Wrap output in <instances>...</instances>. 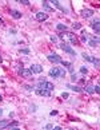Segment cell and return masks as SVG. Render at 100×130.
Segmentation results:
<instances>
[{
    "label": "cell",
    "instance_id": "obj_22",
    "mask_svg": "<svg viewBox=\"0 0 100 130\" xmlns=\"http://www.w3.org/2000/svg\"><path fill=\"white\" fill-rule=\"evenodd\" d=\"M17 126H19V122H17V121H13V122L8 123V126H7V127H8V129H11V127H17Z\"/></svg>",
    "mask_w": 100,
    "mask_h": 130
},
{
    "label": "cell",
    "instance_id": "obj_34",
    "mask_svg": "<svg viewBox=\"0 0 100 130\" xmlns=\"http://www.w3.org/2000/svg\"><path fill=\"white\" fill-rule=\"evenodd\" d=\"M50 114H51L52 117H53V115H57V111H56V110H52V111H51Z\"/></svg>",
    "mask_w": 100,
    "mask_h": 130
},
{
    "label": "cell",
    "instance_id": "obj_7",
    "mask_svg": "<svg viewBox=\"0 0 100 130\" xmlns=\"http://www.w3.org/2000/svg\"><path fill=\"white\" fill-rule=\"evenodd\" d=\"M51 3H52V5H55L56 8H59L60 11H63L64 14H68V8H65L64 5H61L57 0H51Z\"/></svg>",
    "mask_w": 100,
    "mask_h": 130
},
{
    "label": "cell",
    "instance_id": "obj_4",
    "mask_svg": "<svg viewBox=\"0 0 100 130\" xmlns=\"http://www.w3.org/2000/svg\"><path fill=\"white\" fill-rule=\"evenodd\" d=\"M17 74H19L20 76L25 78V79L32 78V72H31V70H27V69H24V67H20V69L17 70Z\"/></svg>",
    "mask_w": 100,
    "mask_h": 130
},
{
    "label": "cell",
    "instance_id": "obj_32",
    "mask_svg": "<svg viewBox=\"0 0 100 130\" xmlns=\"http://www.w3.org/2000/svg\"><path fill=\"white\" fill-rule=\"evenodd\" d=\"M44 129H53V125L48 123V125H45V126H44Z\"/></svg>",
    "mask_w": 100,
    "mask_h": 130
},
{
    "label": "cell",
    "instance_id": "obj_36",
    "mask_svg": "<svg viewBox=\"0 0 100 130\" xmlns=\"http://www.w3.org/2000/svg\"><path fill=\"white\" fill-rule=\"evenodd\" d=\"M81 42L85 43V42H87V36H84V35H83V36H81Z\"/></svg>",
    "mask_w": 100,
    "mask_h": 130
},
{
    "label": "cell",
    "instance_id": "obj_31",
    "mask_svg": "<svg viewBox=\"0 0 100 130\" xmlns=\"http://www.w3.org/2000/svg\"><path fill=\"white\" fill-rule=\"evenodd\" d=\"M93 90L96 91V94H99L100 92V89H99V85H96V86H93Z\"/></svg>",
    "mask_w": 100,
    "mask_h": 130
},
{
    "label": "cell",
    "instance_id": "obj_11",
    "mask_svg": "<svg viewBox=\"0 0 100 130\" xmlns=\"http://www.w3.org/2000/svg\"><path fill=\"white\" fill-rule=\"evenodd\" d=\"M91 27H92L93 30L96 31V34H99V32H100V30H99V27H100V22H99V19H97V17H96V19H95L93 22H91Z\"/></svg>",
    "mask_w": 100,
    "mask_h": 130
},
{
    "label": "cell",
    "instance_id": "obj_41",
    "mask_svg": "<svg viewBox=\"0 0 100 130\" xmlns=\"http://www.w3.org/2000/svg\"><path fill=\"white\" fill-rule=\"evenodd\" d=\"M0 101H3V97H1V95H0Z\"/></svg>",
    "mask_w": 100,
    "mask_h": 130
},
{
    "label": "cell",
    "instance_id": "obj_6",
    "mask_svg": "<svg viewBox=\"0 0 100 130\" xmlns=\"http://www.w3.org/2000/svg\"><path fill=\"white\" fill-rule=\"evenodd\" d=\"M35 92H36V95H39V97H47V98H51V91H48V90L36 89L35 90Z\"/></svg>",
    "mask_w": 100,
    "mask_h": 130
},
{
    "label": "cell",
    "instance_id": "obj_9",
    "mask_svg": "<svg viewBox=\"0 0 100 130\" xmlns=\"http://www.w3.org/2000/svg\"><path fill=\"white\" fill-rule=\"evenodd\" d=\"M65 34L68 35V38H70V40H71V43H72V44L76 46L77 43H79V39H77V36L73 34V32H65Z\"/></svg>",
    "mask_w": 100,
    "mask_h": 130
},
{
    "label": "cell",
    "instance_id": "obj_17",
    "mask_svg": "<svg viewBox=\"0 0 100 130\" xmlns=\"http://www.w3.org/2000/svg\"><path fill=\"white\" fill-rule=\"evenodd\" d=\"M67 87H70V89L73 90L75 92H81V91H83V89H80L79 86H72L71 83H67Z\"/></svg>",
    "mask_w": 100,
    "mask_h": 130
},
{
    "label": "cell",
    "instance_id": "obj_27",
    "mask_svg": "<svg viewBox=\"0 0 100 130\" xmlns=\"http://www.w3.org/2000/svg\"><path fill=\"white\" fill-rule=\"evenodd\" d=\"M93 65H95V67H96V69H99V65H100V60H99V58H96L95 60H93Z\"/></svg>",
    "mask_w": 100,
    "mask_h": 130
},
{
    "label": "cell",
    "instance_id": "obj_24",
    "mask_svg": "<svg viewBox=\"0 0 100 130\" xmlns=\"http://www.w3.org/2000/svg\"><path fill=\"white\" fill-rule=\"evenodd\" d=\"M16 1L20 4H24V5H28L30 4V0H16Z\"/></svg>",
    "mask_w": 100,
    "mask_h": 130
},
{
    "label": "cell",
    "instance_id": "obj_30",
    "mask_svg": "<svg viewBox=\"0 0 100 130\" xmlns=\"http://www.w3.org/2000/svg\"><path fill=\"white\" fill-rule=\"evenodd\" d=\"M61 98H63V99H68V98H70L68 92H63V94H61Z\"/></svg>",
    "mask_w": 100,
    "mask_h": 130
},
{
    "label": "cell",
    "instance_id": "obj_10",
    "mask_svg": "<svg viewBox=\"0 0 100 130\" xmlns=\"http://www.w3.org/2000/svg\"><path fill=\"white\" fill-rule=\"evenodd\" d=\"M60 63H61V65H63L65 69H68V71H70L71 74H72V72H75V71H73V65L71 63V62H68V60H61Z\"/></svg>",
    "mask_w": 100,
    "mask_h": 130
},
{
    "label": "cell",
    "instance_id": "obj_26",
    "mask_svg": "<svg viewBox=\"0 0 100 130\" xmlns=\"http://www.w3.org/2000/svg\"><path fill=\"white\" fill-rule=\"evenodd\" d=\"M80 72H81V74H87V72H88L85 66H81V67H80Z\"/></svg>",
    "mask_w": 100,
    "mask_h": 130
},
{
    "label": "cell",
    "instance_id": "obj_19",
    "mask_svg": "<svg viewBox=\"0 0 100 130\" xmlns=\"http://www.w3.org/2000/svg\"><path fill=\"white\" fill-rule=\"evenodd\" d=\"M41 4H43V8L47 11V12H52V11H53V8H51L50 5H48V1H43Z\"/></svg>",
    "mask_w": 100,
    "mask_h": 130
},
{
    "label": "cell",
    "instance_id": "obj_33",
    "mask_svg": "<svg viewBox=\"0 0 100 130\" xmlns=\"http://www.w3.org/2000/svg\"><path fill=\"white\" fill-rule=\"evenodd\" d=\"M51 42H53V43H56V40H57V38H56V36H51Z\"/></svg>",
    "mask_w": 100,
    "mask_h": 130
},
{
    "label": "cell",
    "instance_id": "obj_1",
    "mask_svg": "<svg viewBox=\"0 0 100 130\" xmlns=\"http://www.w3.org/2000/svg\"><path fill=\"white\" fill-rule=\"evenodd\" d=\"M50 76L52 78H61V76H65V70L60 69V67H53L50 70Z\"/></svg>",
    "mask_w": 100,
    "mask_h": 130
},
{
    "label": "cell",
    "instance_id": "obj_5",
    "mask_svg": "<svg viewBox=\"0 0 100 130\" xmlns=\"http://www.w3.org/2000/svg\"><path fill=\"white\" fill-rule=\"evenodd\" d=\"M47 59L50 62H52V63H60V62L63 60V59L60 58V55L57 54H50V55H47Z\"/></svg>",
    "mask_w": 100,
    "mask_h": 130
},
{
    "label": "cell",
    "instance_id": "obj_23",
    "mask_svg": "<svg viewBox=\"0 0 100 130\" xmlns=\"http://www.w3.org/2000/svg\"><path fill=\"white\" fill-rule=\"evenodd\" d=\"M72 28H73V30H80V28H81V24H80V23H73L72 24Z\"/></svg>",
    "mask_w": 100,
    "mask_h": 130
},
{
    "label": "cell",
    "instance_id": "obj_8",
    "mask_svg": "<svg viewBox=\"0 0 100 130\" xmlns=\"http://www.w3.org/2000/svg\"><path fill=\"white\" fill-rule=\"evenodd\" d=\"M30 70H31V72H33V74H40V72H43V66H40V65H32Z\"/></svg>",
    "mask_w": 100,
    "mask_h": 130
},
{
    "label": "cell",
    "instance_id": "obj_38",
    "mask_svg": "<svg viewBox=\"0 0 100 130\" xmlns=\"http://www.w3.org/2000/svg\"><path fill=\"white\" fill-rule=\"evenodd\" d=\"M3 24H4V22H3V19L0 17V26H3Z\"/></svg>",
    "mask_w": 100,
    "mask_h": 130
},
{
    "label": "cell",
    "instance_id": "obj_20",
    "mask_svg": "<svg viewBox=\"0 0 100 130\" xmlns=\"http://www.w3.org/2000/svg\"><path fill=\"white\" fill-rule=\"evenodd\" d=\"M10 122H11L10 119H3V121H0V129H4V127H7Z\"/></svg>",
    "mask_w": 100,
    "mask_h": 130
},
{
    "label": "cell",
    "instance_id": "obj_37",
    "mask_svg": "<svg viewBox=\"0 0 100 130\" xmlns=\"http://www.w3.org/2000/svg\"><path fill=\"white\" fill-rule=\"evenodd\" d=\"M10 34L11 35H16V31H15V30H10Z\"/></svg>",
    "mask_w": 100,
    "mask_h": 130
},
{
    "label": "cell",
    "instance_id": "obj_25",
    "mask_svg": "<svg viewBox=\"0 0 100 130\" xmlns=\"http://www.w3.org/2000/svg\"><path fill=\"white\" fill-rule=\"evenodd\" d=\"M20 52H21V54H24V55H28L30 54V48H23V50H20Z\"/></svg>",
    "mask_w": 100,
    "mask_h": 130
},
{
    "label": "cell",
    "instance_id": "obj_28",
    "mask_svg": "<svg viewBox=\"0 0 100 130\" xmlns=\"http://www.w3.org/2000/svg\"><path fill=\"white\" fill-rule=\"evenodd\" d=\"M76 79H77L76 74H75V72H72V75H71V81H72V82H76Z\"/></svg>",
    "mask_w": 100,
    "mask_h": 130
},
{
    "label": "cell",
    "instance_id": "obj_29",
    "mask_svg": "<svg viewBox=\"0 0 100 130\" xmlns=\"http://www.w3.org/2000/svg\"><path fill=\"white\" fill-rule=\"evenodd\" d=\"M30 111L35 113V111H36V105H31V106H30Z\"/></svg>",
    "mask_w": 100,
    "mask_h": 130
},
{
    "label": "cell",
    "instance_id": "obj_39",
    "mask_svg": "<svg viewBox=\"0 0 100 130\" xmlns=\"http://www.w3.org/2000/svg\"><path fill=\"white\" fill-rule=\"evenodd\" d=\"M3 115V109H0V117Z\"/></svg>",
    "mask_w": 100,
    "mask_h": 130
},
{
    "label": "cell",
    "instance_id": "obj_21",
    "mask_svg": "<svg viewBox=\"0 0 100 130\" xmlns=\"http://www.w3.org/2000/svg\"><path fill=\"white\" fill-rule=\"evenodd\" d=\"M85 91L88 92V94H93V92H95V90H93V85H87Z\"/></svg>",
    "mask_w": 100,
    "mask_h": 130
},
{
    "label": "cell",
    "instance_id": "obj_14",
    "mask_svg": "<svg viewBox=\"0 0 100 130\" xmlns=\"http://www.w3.org/2000/svg\"><path fill=\"white\" fill-rule=\"evenodd\" d=\"M10 14H11V16H12L13 19H20V17L23 16V14H21L20 11H17V10H11Z\"/></svg>",
    "mask_w": 100,
    "mask_h": 130
},
{
    "label": "cell",
    "instance_id": "obj_13",
    "mask_svg": "<svg viewBox=\"0 0 100 130\" xmlns=\"http://www.w3.org/2000/svg\"><path fill=\"white\" fill-rule=\"evenodd\" d=\"M81 16L83 17H91V16H93V11L92 10H90V8H85V10H83L81 11Z\"/></svg>",
    "mask_w": 100,
    "mask_h": 130
},
{
    "label": "cell",
    "instance_id": "obj_3",
    "mask_svg": "<svg viewBox=\"0 0 100 130\" xmlns=\"http://www.w3.org/2000/svg\"><path fill=\"white\" fill-rule=\"evenodd\" d=\"M60 48L63 50L64 52H67V54L72 55V56H76V52L73 51V48L71 47L70 44H65V42H63V43H60Z\"/></svg>",
    "mask_w": 100,
    "mask_h": 130
},
{
    "label": "cell",
    "instance_id": "obj_18",
    "mask_svg": "<svg viewBox=\"0 0 100 130\" xmlns=\"http://www.w3.org/2000/svg\"><path fill=\"white\" fill-rule=\"evenodd\" d=\"M81 55H83V59H84V60H87V62H92V63H93V60L96 59L95 56H91V55L85 54V52H84V54H81Z\"/></svg>",
    "mask_w": 100,
    "mask_h": 130
},
{
    "label": "cell",
    "instance_id": "obj_16",
    "mask_svg": "<svg viewBox=\"0 0 100 130\" xmlns=\"http://www.w3.org/2000/svg\"><path fill=\"white\" fill-rule=\"evenodd\" d=\"M88 44H90L91 47H97V46H99V38H97V36H93V38L88 42Z\"/></svg>",
    "mask_w": 100,
    "mask_h": 130
},
{
    "label": "cell",
    "instance_id": "obj_40",
    "mask_svg": "<svg viewBox=\"0 0 100 130\" xmlns=\"http://www.w3.org/2000/svg\"><path fill=\"white\" fill-rule=\"evenodd\" d=\"M0 62H3V56L1 55H0Z\"/></svg>",
    "mask_w": 100,
    "mask_h": 130
},
{
    "label": "cell",
    "instance_id": "obj_15",
    "mask_svg": "<svg viewBox=\"0 0 100 130\" xmlns=\"http://www.w3.org/2000/svg\"><path fill=\"white\" fill-rule=\"evenodd\" d=\"M56 30L59 31V32H68V27H67L65 24H61V23L56 24Z\"/></svg>",
    "mask_w": 100,
    "mask_h": 130
},
{
    "label": "cell",
    "instance_id": "obj_2",
    "mask_svg": "<svg viewBox=\"0 0 100 130\" xmlns=\"http://www.w3.org/2000/svg\"><path fill=\"white\" fill-rule=\"evenodd\" d=\"M35 87H36V89H44V90H48V91H51V90L55 89L53 83L47 82V81H39V83H37V85L35 86Z\"/></svg>",
    "mask_w": 100,
    "mask_h": 130
},
{
    "label": "cell",
    "instance_id": "obj_12",
    "mask_svg": "<svg viewBox=\"0 0 100 130\" xmlns=\"http://www.w3.org/2000/svg\"><path fill=\"white\" fill-rule=\"evenodd\" d=\"M47 19H48V15H47L45 12H37L36 14V20L44 22V20H47Z\"/></svg>",
    "mask_w": 100,
    "mask_h": 130
},
{
    "label": "cell",
    "instance_id": "obj_35",
    "mask_svg": "<svg viewBox=\"0 0 100 130\" xmlns=\"http://www.w3.org/2000/svg\"><path fill=\"white\" fill-rule=\"evenodd\" d=\"M24 87H25L27 90H33V87H32V86H28V85H25Z\"/></svg>",
    "mask_w": 100,
    "mask_h": 130
}]
</instances>
